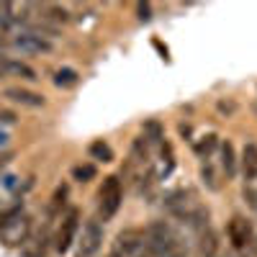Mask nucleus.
<instances>
[{
    "instance_id": "22",
    "label": "nucleus",
    "mask_w": 257,
    "mask_h": 257,
    "mask_svg": "<svg viewBox=\"0 0 257 257\" xmlns=\"http://www.w3.org/2000/svg\"><path fill=\"white\" fill-rule=\"evenodd\" d=\"M201 180H203V185H206L208 190H219V188H221V183H219V178H216V170H213L208 162L201 167Z\"/></svg>"
},
{
    "instance_id": "23",
    "label": "nucleus",
    "mask_w": 257,
    "mask_h": 257,
    "mask_svg": "<svg viewBox=\"0 0 257 257\" xmlns=\"http://www.w3.org/2000/svg\"><path fill=\"white\" fill-rule=\"evenodd\" d=\"M67 196H70V188H67V185H59V188L54 190V196H52V206H49V208H52V213H54V211H59V208L64 206Z\"/></svg>"
},
{
    "instance_id": "4",
    "label": "nucleus",
    "mask_w": 257,
    "mask_h": 257,
    "mask_svg": "<svg viewBox=\"0 0 257 257\" xmlns=\"http://www.w3.org/2000/svg\"><path fill=\"white\" fill-rule=\"evenodd\" d=\"M100 247H103V226L98 219H88L82 231L77 234L75 257H98Z\"/></svg>"
},
{
    "instance_id": "30",
    "label": "nucleus",
    "mask_w": 257,
    "mask_h": 257,
    "mask_svg": "<svg viewBox=\"0 0 257 257\" xmlns=\"http://www.w3.org/2000/svg\"><path fill=\"white\" fill-rule=\"evenodd\" d=\"M137 257H149V254H147V252H144V254H137Z\"/></svg>"
},
{
    "instance_id": "10",
    "label": "nucleus",
    "mask_w": 257,
    "mask_h": 257,
    "mask_svg": "<svg viewBox=\"0 0 257 257\" xmlns=\"http://www.w3.org/2000/svg\"><path fill=\"white\" fill-rule=\"evenodd\" d=\"M3 98H8L11 103H18V105H26V108H44L47 105L44 95L34 93V90H26V88H6Z\"/></svg>"
},
{
    "instance_id": "19",
    "label": "nucleus",
    "mask_w": 257,
    "mask_h": 257,
    "mask_svg": "<svg viewBox=\"0 0 257 257\" xmlns=\"http://www.w3.org/2000/svg\"><path fill=\"white\" fill-rule=\"evenodd\" d=\"M132 162L139 165V167H144L149 162V144H147L144 137H137L132 142Z\"/></svg>"
},
{
    "instance_id": "20",
    "label": "nucleus",
    "mask_w": 257,
    "mask_h": 257,
    "mask_svg": "<svg viewBox=\"0 0 257 257\" xmlns=\"http://www.w3.org/2000/svg\"><path fill=\"white\" fill-rule=\"evenodd\" d=\"M88 155H90L93 160H98V162H111V160H113V149L105 144L103 139H95V142L88 147Z\"/></svg>"
},
{
    "instance_id": "17",
    "label": "nucleus",
    "mask_w": 257,
    "mask_h": 257,
    "mask_svg": "<svg viewBox=\"0 0 257 257\" xmlns=\"http://www.w3.org/2000/svg\"><path fill=\"white\" fill-rule=\"evenodd\" d=\"M77 82H80V75H77V70H72V67H62V70L54 72V85H57V88H62V90L75 88Z\"/></svg>"
},
{
    "instance_id": "7",
    "label": "nucleus",
    "mask_w": 257,
    "mask_h": 257,
    "mask_svg": "<svg viewBox=\"0 0 257 257\" xmlns=\"http://www.w3.org/2000/svg\"><path fill=\"white\" fill-rule=\"evenodd\" d=\"M201 203L193 198V193L185 190V188H178V190H170L165 196V208L170 216H175L178 221H185L193 211H196Z\"/></svg>"
},
{
    "instance_id": "1",
    "label": "nucleus",
    "mask_w": 257,
    "mask_h": 257,
    "mask_svg": "<svg viewBox=\"0 0 257 257\" xmlns=\"http://www.w3.org/2000/svg\"><path fill=\"white\" fill-rule=\"evenodd\" d=\"M144 249L149 257H188L180 231L167 221H152L144 231Z\"/></svg>"
},
{
    "instance_id": "8",
    "label": "nucleus",
    "mask_w": 257,
    "mask_h": 257,
    "mask_svg": "<svg viewBox=\"0 0 257 257\" xmlns=\"http://www.w3.org/2000/svg\"><path fill=\"white\" fill-rule=\"evenodd\" d=\"M142 247H144V231L142 229H123L116 234L108 257H137V254H142Z\"/></svg>"
},
{
    "instance_id": "21",
    "label": "nucleus",
    "mask_w": 257,
    "mask_h": 257,
    "mask_svg": "<svg viewBox=\"0 0 257 257\" xmlns=\"http://www.w3.org/2000/svg\"><path fill=\"white\" fill-rule=\"evenodd\" d=\"M95 175H98V170H95V165H90V162L72 167V180H77V183H90V180H95Z\"/></svg>"
},
{
    "instance_id": "18",
    "label": "nucleus",
    "mask_w": 257,
    "mask_h": 257,
    "mask_svg": "<svg viewBox=\"0 0 257 257\" xmlns=\"http://www.w3.org/2000/svg\"><path fill=\"white\" fill-rule=\"evenodd\" d=\"M6 75H16V77H21V80H29V82L39 80L36 70H34V67H29L26 62H18V59H8V72H6Z\"/></svg>"
},
{
    "instance_id": "12",
    "label": "nucleus",
    "mask_w": 257,
    "mask_h": 257,
    "mask_svg": "<svg viewBox=\"0 0 257 257\" xmlns=\"http://www.w3.org/2000/svg\"><path fill=\"white\" fill-rule=\"evenodd\" d=\"M47 247H49V231H36L29 234V239L18 249L24 257H47Z\"/></svg>"
},
{
    "instance_id": "6",
    "label": "nucleus",
    "mask_w": 257,
    "mask_h": 257,
    "mask_svg": "<svg viewBox=\"0 0 257 257\" xmlns=\"http://www.w3.org/2000/svg\"><path fill=\"white\" fill-rule=\"evenodd\" d=\"M77 231H80V211L77 208H67V213H62L59 229L54 234V249H57V254H64L77 242Z\"/></svg>"
},
{
    "instance_id": "3",
    "label": "nucleus",
    "mask_w": 257,
    "mask_h": 257,
    "mask_svg": "<svg viewBox=\"0 0 257 257\" xmlns=\"http://www.w3.org/2000/svg\"><path fill=\"white\" fill-rule=\"evenodd\" d=\"M226 237L239 257H257V231L247 216H231L226 224Z\"/></svg>"
},
{
    "instance_id": "31",
    "label": "nucleus",
    "mask_w": 257,
    "mask_h": 257,
    "mask_svg": "<svg viewBox=\"0 0 257 257\" xmlns=\"http://www.w3.org/2000/svg\"><path fill=\"white\" fill-rule=\"evenodd\" d=\"M219 257H224V254H219Z\"/></svg>"
},
{
    "instance_id": "29",
    "label": "nucleus",
    "mask_w": 257,
    "mask_h": 257,
    "mask_svg": "<svg viewBox=\"0 0 257 257\" xmlns=\"http://www.w3.org/2000/svg\"><path fill=\"white\" fill-rule=\"evenodd\" d=\"M6 144H8V134L0 132V147H6Z\"/></svg>"
},
{
    "instance_id": "14",
    "label": "nucleus",
    "mask_w": 257,
    "mask_h": 257,
    "mask_svg": "<svg viewBox=\"0 0 257 257\" xmlns=\"http://www.w3.org/2000/svg\"><path fill=\"white\" fill-rule=\"evenodd\" d=\"M216 147H219V137H216V134H206V137H201V139L193 142V152H196L201 160H208Z\"/></svg>"
},
{
    "instance_id": "15",
    "label": "nucleus",
    "mask_w": 257,
    "mask_h": 257,
    "mask_svg": "<svg viewBox=\"0 0 257 257\" xmlns=\"http://www.w3.org/2000/svg\"><path fill=\"white\" fill-rule=\"evenodd\" d=\"M144 139H147V144H149V147L165 144V128H162V123H160V121H155V118L144 121Z\"/></svg>"
},
{
    "instance_id": "16",
    "label": "nucleus",
    "mask_w": 257,
    "mask_h": 257,
    "mask_svg": "<svg viewBox=\"0 0 257 257\" xmlns=\"http://www.w3.org/2000/svg\"><path fill=\"white\" fill-rule=\"evenodd\" d=\"M221 170H224L226 178L237 175V155H234L231 142H224V144H221Z\"/></svg>"
},
{
    "instance_id": "28",
    "label": "nucleus",
    "mask_w": 257,
    "mask_h": 257,
    "mask_svg": "<svg viewBox=\"0 0 257 257\" xmlns=\"http://www.w3.org/2000/svg\"><path fill=\"white\" fill-rule=\"evenodd\" d=\"M178 132H180V137L190 139V134H193V128H190V123H180V126H178Z\"/></svg>"
},
{
    "instance_id": "9",
    "label": "nucleus",
    "mask_w": 257,
    "mask_h": 257,
    "mask_svg": "<svg viewBox=\"0 0 257 257\" xmlns=\"http://www.w3.org/2000/svg\"><path fill=\"white\" fill-rule=\"evenodd\" d=\"M11 44L21 54H49L52 52V41L41 39L36 34H18V36H13Z\"/></svg>"
},
{
    "instance_id": "24",
    "label": "nucleus",
    "mask_w": 257,
    "mask_h": 257,
    "mask_svg": "<svg viewBox=\"0 0 257 257\" xmlns=\"http://www.w3.org/2000/svg\"><path fill=\"white\" fill-rule=\"evenodd\" d=\"M216 108H219L221 113L231 116L234 111H237V103H234V100H219V103H216Z\"/></svg>"
},
{
    "instance_id": "26",
    "label": "nucleus",
    "mask_w": 257,
    "mask_h": 257,
    "mask_svg": "<svg viewBox=\"0 0 257 257\" xmlns=\"http://www.w3.org/2000/svg\"><path fill=\"white\" fill-rule=\"evenodd\" d=\"M0 123H16V113H13V111H3V108H0Z\"/></svg>"
},
{
    "instance_id": "13",
    "label": "nucleus",
    "mask_w": 257,
    "mask_h": 257,
    "mask_svg": "<svg viewBox=\"0 0 257 257\" xmlns=\"http://www.w3.org/2000/svg\"><path fill=\"white\" fill-rule=\"evenodd\" d=\"M242 175H244V180H247V185L249 183H254L257 180V144H244V149H242Z\"/></svg>"
},
{
    "instance_id": "11",
    "label": "nucleus",
    "mask_w": 257,
    "mask_h": 257,
    "mask_svg": "<svg viewBox=\"0 0 257 257\" xmlns=\"http://www.w3.org/2000/svg\"><path fill=\"white\" fill-rule=\"evenodd\" d=\"M219 254H221V242L211 226L196 234V257H219Z\"/></svg>"
},
{
    "instance_id": "5",
    "label": "nucleus",
    "mask_w": 257,
    "mask_h": 257,
    "mask_svg": "<svg viewBox=\"0 0 257 257\" xmlns=\"http://www.w3.org/2000/svg\"><path fill=\"white\" fill-rule=\"evenodd\" d=\"M123 201V190H121V180L116 175H108L103 180L100 190H98V211L103 219H113L116 211L121 208Z\"/></svg>"
},
{
    "instance_id": "27",
    "label": "nucleus",
    "mask_w": 257,
    "mask_h": 257,
    "mask_svg": "<svg viewBox=\"0 0 257 257\" xmlns=\"http://www.w3.org/2000/svg\"><path fill=\"white\" fill-rule=\"evenodd\" d=\"M13 160V152H0V173L8 167V162Z\"/></svg>"
},
{
    "instance_id": "2",
    "label": "nucleus",
    "mask_w": 257,
    "mask_h": 257,
    "mask_svg": "<svg viewBox=\"0 0 257 257\" xmlns=\"http://www.w3.org/2000/svg\"><path fill=\"white\" fill-rule=\"evenodd\" d=\"M31 234V216L24 211V206H11L0 213V242L6 247H21Z\"/></svg>"
},
{
    "instance_id": "25",
    "label": "nucleus",
    "mask_w": 257,
    "mask_h": 257,
    "mask_svg": "<svg viewBox=\"0 0 257 257\" xmlns=\"http://www.w3.org/2000/svg\"><path fill=\"white\" fill-rule=\"evenodd\" d=\"M137 13H139V21H149V18H152V6H149V3H139Z\"/></svg>"
}]
</instances>
